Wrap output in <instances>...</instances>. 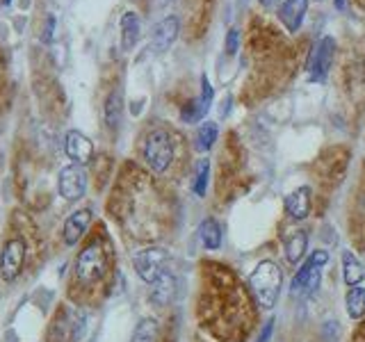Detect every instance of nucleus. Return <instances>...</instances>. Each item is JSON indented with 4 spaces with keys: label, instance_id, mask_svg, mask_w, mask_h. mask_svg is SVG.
Here are the masks:
<instances>
[{
    "label": "nucleus",
    "instance_id": "f257e3e1",
    "mask_svg": "<svg viewBox=\"0 0 365 342\" xmlns=\"http://www.w3.org/2000/svg\"><path fill=\"white\" fill-rule=\"evenodd\" d=\"M212 285L203 294L201 311L215 319L217 326H224V340L240 342L254 328L256 311L251 304V294L240 285L233 271H212Z\"/></svg>",
    "mask_w": 365,
    "mask_h": 342
},
{
    "label": "nucleus",
    "instance_id": "f03ea898",
    "mask_svg": "<svg viewBox=\"0 0 365 342\" xmlns=\"http://www.w3.org/2000/svg\"><path fill=\"white\" fill-rule=\"evenodd\" d=\"M176 146L174 137L167 128H151L142 140V160L153 174H167L169 167L174 165Z\"/></svg>",
    "mask_w": 365,
    "mask_h": 342
},
{
    "label": "nucleus",
    "instance_id": "7ed1b4c3",
    "mask_svg": "<svg viewBox=\"0 0 365 342\" xmlns=\"http://www.w3.org/2000/svg\"><path fill=\"white\" fill-rule=\"evenodd\" d=\"M281 283H283V274L277 262H272V260L258 262V267L251 271L249 288L262 311H272V308L277 306V299L281 294Z\"/></svg>",
    "mask_w": 365,
    "mask_h": 342
},
{
    "label": "nucleus",
    "instance_id": "20e7f679",
    "mask_svg": "<svg viewBox=\"0 0 365 342\" xmlns=\"http://www.w3.org/2000/svg\"><path fill=\"white\" fill-rule=\"evenodd\" d=\"M108 271V249L101 239L89 242L76 260V281L80 285H94Z\"/></svg>",
    "mask_w": 365,
    "mask_h": 342
},
{
    "label": "nucleus",
    "instance_id": "39448f33",
    "mask_svg": "<svg viewBox=\"0 0 365 342\" xmlns=\"http://www.w3.org/2000/svg\"><path fill=\"white\" fill-rule=\"evenodd\" d=\"M327 262H329V251H324V249L313 251L311 258L304 262V267L294 274L290 292L294 296H308V294H313L319 288V281H322V267L327 265Z\"/></svg>",
    "mask_w": 365,
    "mask_h": 342
},
{
    "label": "nucleus",
    "instance_id": "423d86ee",
    "mask_svg": "<svg viewBox=\"0 0 365 342\" xmlns=\"http://www.w3.org/2000/svg\"><path fill=\"white\" fill-rule=\"evenodd\" d=\"M167 260H169V254L165 249L151 247V249L137 251L133 258V265H135V271L140 274V279L151 285L167 271Z\"/></svg>",
    "mask_w": 365,
    "mask_h": 342
},
{
    "label": "nucleus",
    "instance_id": "0eeeda50",
    "mask_svg": "<svg viewBox=\"0 0 365 342\" xmlns=\"http://www.w3.org/2000/svg\"><path fill=\"white\" fill-rule=\"evenodd\" d=\"M336 55V39L334 37H322L317 41V46L311 53V60H308V73H311L313 83H322L327 78L331 62H334Z\"/></svg>",
    "mask_w": 365,
    "mask_h": 342
},
{
    "label": "nucleus",
    "instance_id": "6e6552de",
    "mask_svg": "<svg viewBox=\"0 0 365 342\" xmlns=\"http://www.w3.org/2000/svg\"><path fill=\"white\" fill-rule=\"evenodd\" d=\"M57 190L66 201H78L85 197L87 192V171L80 165L64 167L57 178Z\"/></svg>",
    "mask_w": 365,
    "mask_h": 342
},
{
    "label": "nucleus",
    "instance_id": "1a4fd4ad",
    "mask_svg": "<svg viewBox=\"0 0 365 342\" xmlns=\"http://www.w3.org/2000/svg\"><path fill=\"white\" fill-rule=\"evenodd\" d=\"M26 262V244L19 237H11L0 251V276L5 281H14Z\"/></svg>",
    "mask_w": 365,
    "mask_h": 342
},
{
    "label": "nucleus",
    "instance_id": "9d476101",
    "mask_svg": "<svg viewBox=\"0 0 365 342\" xmlns=\"http://www.w3.org/2000/svg\"><path fill=\"white\" fill-rule=\"evenodd\" d=\"M64 151L76 165L83 167V165H89L91 160H94V142H91L85 133L68 130L64 137Z\"/></svg>",
    "mask_w": 365,
    "mask_h": 342
},
{
    "label": "nucleus",
    "instance_id": "9b49d317",
    "mask_svg": "<svg viewBox=\"0 0 365 342\" xmlns=\"http://www.w3.org/2000/svg\"><path fill=\"white\" fill-rule=\"evenodd\" d=\"M212 96H215V91L210 87V80L208 78H201V96L199 98H194L190 100L185 108H182L180 112V117L185 123H197L205 117V112L210 110V103H212Z\"/></svg>",
    "mask_w": 365,
    "mask_h": 342
},
{
    "label": "nucleus",
    "instance_id": "f8f14e48",
    "mask_svg": "<svg viewBox=\"0 0 365 342\" xmlns=\"http://www.w3.org/2000/svg\"><path fill=\"white\" fill-rule=\"evenodd\" d=\"M178 30H180L178 19L176 16H165L151 32V51H155V53L169 51L171 43H174L176 37H178Z\"/></svg>",
    "mask_w": 365,
    "mask_h": 342
},
{
    "label": "nucleus",
    "instance_id": "ddd939ff",
    "mask_svg": "<svg viewBox=\"0 0 365 342\" xmlns=\"http://www.w3.org/2000/svg\"><path fill=\"white\" fill-rule=\"evenodd\" d=\"M91 224V210L83 208V210H76L73 214H68V219L64 222V242L68 247L78 244V239H83V235L87 233V228Z\"/></svg>",
    "mask_w": 365,
    "mask_h": 342
},
{
    "label": "nucleus",
    "instance_id": "4468645a",
    "mask_svg": "<svg viewBox=\"0 0 365 342\" xmlns=\"http://www.w3.org/2000/svg\"><path fill=\"white\" fill-rule=\"evenodd\" d=\"M306 9H308V0H285L279 9V19L285 26V30L288 32L299 30L306 16Z\"/></svg>",
    "mask_w": 365,
    "mask_h": 342
},
{
    "label": "nucleus",
    "instance_id": "2eb2a0df",
    "mask_svg": "<svg viewBox=\"0 0 365 342\" xmlns=\"http://www.w3.org/2000/svg\"><path fill=\"white\" fill-rule=\"evenodd\" d=\"M311 190L308 187H297L285 197V212H288L292 219H306L308 212H311Z\"/></svg>",
    "mask_w": 365,
    "mask_h": 342
},
{
    "label": "nucleus",
    "instance_id": "dca6fc26",
    "mask_svg": "<svg viewBox=\"0 0 365 342\" xmlns=\"http://www.w3.org/2000/svg\"><path fill=\"white\" fill-rule=\"evenodd\" d=\"M103 119H106V125L110 130H117L121 125V119H123V91L119 87L112 89L108 94L106 105H103Z\"/></svg>",
    "mask_w": 365,
    "mask_h": 342
},
{
    "label": "nucleus",
    "instance_id": "f3484780",
    "mask_svg": "<svg viewBox=\"0 0 365 342\" xmlns=\"http://www.w3.org/2000/svg\"><path fill=\"white\" fill-rule=\"evenodd\" d=\"M142 34V21L135 11H123L121 16V48L133 51Z\"/></svg>",
    "mask_w": 365,
    "mask_h": 342
},
{
    "label": "nucleus",
    "instance_id": "a211bd4d",
    "mask_svg": "<svg viewBox=\"0 0 365 342\" xmlns=\"http://www.w3.org/2000/svg\"><path fill=\"white\" fill-rule=\"evenodd\" d=\"M176 294V279L174 274L165 271L155 283H151V301L155 306H167Z\"/></svg>",
    "mask_w": 365,
    "mask_h": 342
},
{
    "label": "nucleus",
    "instance_id": "6ab92c4d",
    "mask_svg": "<svg viewBox=\"0 0 365 342\" xmlns=\"http://www.w3.org/2000/svg\"><path fill=\"white\" fill-rule=\"evenodd\" d=\"M199 237H201V244L208 249V251H217L222 247V226L217 219L208 217L201 226H199Z\"/></svg>",
    "mask_w": 365,
    "mask_h": 342
},
{
    "label": "nucleus",
    "instance_id": "aec40b11",
    "mask_svg": "<svg viewBox=\"0 0 365 342\" xmlns=\"http://www.w3.org/2000/svg\"><path fill=\"white\" fill-rule=\"evenodd\" d=\"M365 276V271H363V262L351 254V251H345L342 254V279H345L347 285H361Z\"/></svg>",
    "mask_w": 365,
    "mask_h": 342
},
{
    "label": "nucleus",
    "instance_id": "412c9836",
    "mask_svg": "<svg viewBox=\"0 0 365 342\" xmlns=\"http://www.w3.org/2000/svg\"><path fill=\"white\" fill-rule=\"evenodd\" d=\"M308 247V233L306 231H294L288 239H285V258L290 265H297L304 258V251Z\"/></svg>",
    "mask_w": 365,
    "mask_h": 342
},
{
    "label": "nucleus",
    "instance_id": "4be33fe9",
    "mask_svg": "<svg viewBox=\"0 0 365 342\" xmlns=\"http://www.w3.org/2000/svg\"><path fill=\"white\" fill-rule=\"evenodd\" d=\"M347 313H349V317L351 319H363L365 317V288H354L349 290V294H347Z\"/></svg>",
    "mask_w": 365,
    "mask_h": 342
},
{
    "label": "nucleus",
    "instance_id": "5701e85b",
    "mask_svg": "<svg viewBox=\"0 0 365 342\" xmlns=\"http://www.w3.org/2000/svg\"><path fill=\"white\" fill-rule=\"evenodd\" d=\"M194 142H197L199 151H210L212 144L217 142V123H212V121L201 123L197 128V137H194Z\"/></svg>",
    "mask_w": 365,
    "mask_h": 342
},
{
    "label": "nucleus",
    "instance_id": "b1692460",
    "mask_svg": "<svg viewBox=\"0 0 365 342\" xmlns=\"http://www.w3.org/2000/svg\"><path fill=\"white\" fill-rule=\"evenodd\" d=\"M208 178H210V162L208 160H199L197 162V171H194V194L197 197H205V190H208Z\"/></svg>",
    "mask_w": 365,
    "mask_h": 342
},
{
    "label": "nucleus",
    "instance_id": "393cba45",
    "mask_svg": "<svg viewBox=\"0 0 365 342\" xmlns=\"http://www.w3.org/2000/svg\"><path fill=\"white\" fill-rule=\"evenodd\" d=\"M155 340H158V322L151 317L142 319V322L135 326L133 342H155Z\"/></svg>",
    "mask_w": 365,
    "mask_h": 342
},
{
    "label": "nucleus",
    "instance_id": "a878e982",
    "mask_svg": "<svg viewBox=\"0 0 365 342\" xmlns=\"http://www.w3.org/2000/svg\"><path fill=\"white\" fill-rule=\"evenodd\" d=\"M237 43H240V32L233 28V30H228V34H226V53L228 55H233V53H237Z\"/></svg>",
    "mask_w": 365,
    "mask_h": 342
},
{
    "label": "nucleus",
    "instance_id": "bb28decb",
    "mask_svg": "<svg viewBox=\"0 0 365 342\" xmlns=\"http://www.w3.org/2000/svg\"><path fill=\"white\" fill-rule=\"evenodd\" d=\"M272 331H274V319H269V322L262 326V331H260V336H258L256 342H269L272 340Z\"/></svg>",
    "mask_w": 365,
    "mask_h": 342
},
{
    "label": "nucleus",
    "instance_id": "cd10ccee",
    "mask_svg": "<svg viewBox=\"0 0 365 342\" xmlns=\"http://www.w3.org/2000/svg\"><path fill=\"white\" fill-rule=\"evenodd\" d=\"M53 28H55V19L48 16V21H46V30H43V41H51L53 39Z\"/></svg>",
    "mask_w": 365,
    "mask_h": 342
},
{
    "label": "nucleus",
    "instance_id": "c85d7f7f",
    "mask_svg": "<svg viewBox=\"0 0 365 342\" xmlns=\"http://www.w3.org/2000/svg\"><path fill=\"white\" fill-rule=\"evenodd\" d=\"M351 342H365V319L356 326V331H354V338Z\"/></svg>",
    "mask_w": 365,
    "mask_h": 342
},
{
    "label": "nucleus",
    "instance_id": "c756f323",
    "mask_svg": "<svg viewBox=\"0 0 365 342\" xmlns=\"http://www.w3.org/2000/svg\"><path fill=\"white\" fill-rule=\"evenodd\" d=\"M277 3H279V0H260V5H262V7H267V9H272Z\"/></svg>",
    "mask_w": 365,
    "mask_h": 342
},
{
    "label": "nucleus",
    "instance_id": "7c9ffc66",
    "mask_svg": "<svg viewBox=\"0 0 365 342\" xmlns=\"http://www.w3.org/2000/svg\"><path fill=\"white\" fill-rule=\"evenodd\" d=\"M334 5H336V9H345V0H334Z\"/></svg>",
    "mask_w": 365,
    "mask_h": 342
},
{
    "label": "nucleus",
    "instance_id": "2f4dec72",
    "mask_svg": "<svg viewBox=\"0 0 365 342\" xmlns=\"http://www.w3.org/2000/svg\"><path fill=\"white\" fill-rule=\"evenodd\" d=\"M5 5H9V0H5Z\"/></svg>",
    "mask_w": 365,
    "mask_h": 342
}]
</instances>
